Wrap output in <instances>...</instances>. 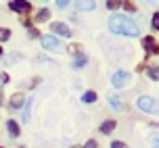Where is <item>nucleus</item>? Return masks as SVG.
<instances>
[{"instance_id": "obj_20", "label": "nucleus", "mask_w": 159, "mask_h": 148, "mask_svg": "<svg viewBox=\"0 0 159 148\" xmlns=\"http://www.w3.org/2000/svg\"><path fill=\"white\" fill-rule=\"evenodd\" d=\"M151 25H153V29H159V11L153 15V19H151Z\"/></svg>"}, {"instance_id": "obj_10", "label": "nucleus", "mask_w": 159, "mask_h": 148, "mask_svg": "<svg viewBox=\"0 0 159 148\" xmlns=\"http://www.w3.org/2000/svg\"><path fill=\"white\" fill-rule=\"evenodd\" d=\"M147 75H149L153 81H159V67H157V65L149 67V69H147Z\"/></svg>"}, {"instance_id": "obj_26", "label": "nucleus", "mask_w": 159, "mask_h": 148, "mask_svg": "<svg viewBox=\"0 0 159 148\" xmlns=\"http://www.w3.org/2000/svg\"><path fill=\"white\" fill-rule=\"evenodd\" d=\"M153 148H159V144H153Z\"/></svg>"}, {"instance_id": "obj_6", "label": "nucleus", "mask_w": 159, "mask_h": 148, "mask_svg": "<svg viewBox=\"0 0 159 148\" xmlns=\"http://www.w3.org/2000/svg\"><path fill=\"white\" fill-rule=\"evenodd\" d=\"M8 8L11 11H17V13H25V11H30V2H21V0H15V2H11L8 4Z\"/></svg>"}, {"instance_id": "obj_21", "label": "nucleus", "mask_w": 159, "mask_h": 148, "mask_svg": "<svg viewBox=\"0 0 159 148\" xmlns=\"http://www.w3.org/2000/svg\"><path fill=\"white\" fill-rule=\"evenodd\" d=\"M117 7H121V2H113V0L107 2V8H117Z\"/></svg>"}, {"instance_id": "obj_5", "label": "nucleus", "mask_w": 159, "mask_h": 148, "mask_svg": "<svg viewBox=\"0 0 159 148\" xmlns=\"http://www.w3.org/2000/svg\"><path fill=\"white\" fill-rule=\"evenodd\" d=\"M50 29L55 31V33H59V36H63V38H69V36H71V29H69L65 23H59V21L50 25Z\"/></svg>"}, {"instance_id": "obj_23", "label": "nucleus", "mask_w": 159, "mask_h": 148, "mask_svg": "<svg viewBox=\"0 0 159 148\" xmlns=\"http://www.w3.org/2000/svg\"><path fill=\"white\" fill-rule=\"evenodd\" d=\"M84 148H96V142H94V140L86 142V144H84Z\"/></svg>"}, {"instance_id": "obj_12", "label": "nucleus", "mask_w": 159, "mask_h": 148, "mask_svg": "<svg viewBox=\"0 0 159 148\" xmlns=\"http://www.w3.org/2000/svg\"><path fill=\"white\" fill-rule=\"evenodd\" d=\"M7 127H8V133H11L13 138H17V136H19V125H17L15 121H8Z\"/></svg>"}, {"instance_id": "obj_29", "label": "nucleus", "mask_w": 159, "mask_h": 148, "mask_svg": "<svg viewBox=\"0 0 159 148\" xmlns=\"http://www.w3.org/2000/svg\"><path fill=\"white\" fill-rule=\"evenodd\" d=\"M0 148H2V146H0Z\"/></svg>"}, {"instance_id": "obj_4", "label": "nucleus", "mask_w": 159, "mask_h": 148, "mask_svg": "<svg viewBox=\"0 0 159 148\" xmlns=\"http://www.w3.org/2000/svg\"><path fill=\"white\" fill-rule=\"evenodd\" d=\"M130 73H128V71H115V73H113V77H111V84L115 88H124V86H128V84H130Z\"/></svg>"}, {"instance_id": "obj_28", "label": "nucleus", "mask_w": 159, "mask_h": 148, "mask_svg": "<svg viewBox=\"0 0 159 148\" xmlns=\"http://www.w3.org/2000/svg\"><path fill=\"white\" fill-rule=\"evenodd\" d=\"M0 54H2V48H0Z\"/></svg>"}, {"instance_id": "obj_2", "label": "nucleus", "mask_w": 159, "mask_h": 148, "mask_svg": "<svg viewBox=\"0 0 159 148\" xmlns=\"http://www.w3.org/2000/svg\"><path fill=\"white\" fill-rule=\"evenodd\" d=\"M136 107L143 111V113H149V115H159V102H155L149 96H140L136 100Z\"/></svg>"}, {"instance_id": "obj_19", "label": "nucleus", "mask_w": 159, "mask_h": 148, "mask_svg": "<svg viewBox=\"0 0 159 148\" xmlns=\"http://www.w3.org/2000/svg\"><path fill=\"white\" fill-rule=\"evenodd\" d=\"M8 38H11V31L4 29V27H0V42H7Z\"/></svg>"}, {"instance_id": "obj_3", "label": "nucleus", "mask_w": 159, "mask_h": 148, "mask_svg": "<svg viewBox=\"0 0 159 148\" xmlns=\"http://www.w3.org/2000/svg\"><path fill=\"white\" fill-rule=\"evenodd\" d=\"M42 46L46 48V50H52V52H63L65 50L61 40L55 38V36H42Z\"/></svg>"}, {"instance_id": "obj_25", "label": "nucleus", "mask_w": 159, "mask_h": 148, "mask_svg": "<svg viewBox=\"0 0 159 148\" xmlns=\"http://www.w3.org/2000/svg\"><path fill=\"white\" fill-rule=\"evenodd\" d=\"M0 79H2V84H7V81H8V75H7V73H2V75H0Z\"/></svg>"}, {"instance_id": "obj_17", "label": "nucleus", "mask_w": 159, "mask_h": 148, "mask_svg": "<svg viewBox=\"0 0 159 148\" xmlns=\"http://www.w3.org/2000/svg\"><path fill=\"white\" fill-rule=\"evenodd\" d=\"M82 100H84V102H94L96 100V94L94 92H86L84 96H82Z\"/></svg>"}, {"instance_id": "obj_9", "label": "nucleus", "mask_w": 159, "mask_h": 148, "mask_svg": "<svg viewBox=\"0 0 159 148\" xmlns=\"http://www.w3.org/2000/svg\"><path fill=\"white\" fill-rule=\"evenodd\" d=\"M109 104H111L115 111H124V104H121V100L117 98V94H111V96H109Z\"/></svg>"}, {"instance_id": "obj_16", "label": "nucleus", "mask_w": 159, "mask_h": 148, "mask_svg": "<svg viewBox=\"0 0 159 148\" xmlns=\"http://www.w3.org/2000/svg\"><path fill=\"white\" fill-rule=\"evenodd\" d=\"M30 109H32V100H27V102H25L23 115H21V117H23V121H27V119H30Z\"/></svg>"}, {"instance_id": "obj_13", "label": "nucleus", "mask_w": 159, "mask_h": 148, "mask_svg": "<svg viewBox=\"0 0 159 148\" xmlns=\"http://www.w3.org/2000/svg\"><path fill=\"white\" fill-rule=\"evenodd\" d=\"M113 129H115V121H105V123L101 125V132L103 133H111Z\"/></svg>"}, {"instance_id": "obj_7", "label": "nucleus", "mask_w": 159, "mask_h": 148, "mask_svg": "<svg viewBox=\"0 0 159 148\" xmlns=\"http://www.w3.org/2000/svg\"><path fill=\"white\" fill-rule=\"evenodd\" d=\"M23 107V94H13V98H11V109H21Z\"/></svg>"}, {"instance_id": "obj_1", "label": "nucleus", "mask_w": 159, "mask_h": 148, "mask_svg": "<svg viewBox=\"0 0 159 148\" xmlns=\"http://www.w3.org/2000/svg\"><path fill=\"white\" fill-rule=\"evenodd\" d=\"M109 29L113 33H119V36H130V38H136L138 36V25H136V21H132L126 15H113L109 19Z\"/></svg>"}, {"instance_id": "obj_24", "label": "nucleus", "mask_w": 159, "mask_h": 148, "mask_svg": "<svg viewBox=\"0 0 159 148\" xmlns=\"http://www.w3.org/2000/svg\"><path fill=\"white\" fill-rule=\"evenodd\" d=\"M57 7H59V8H65V7H67V0H59V2H57Z\"/></svg>"}, {"instance_id": "obj_11", "label": "nucleus", "mask_w": 159, "mask_h": 148, "mask_svg": "<svg viewBox=\"0 0 159 148\" xmlns=\"http://www.w3.org/2000/svg\"><path fill=\"white\" fill-rule=\"evenodd\" d=\"M75 7H78L80 11H92V8L96 7V2H92V0H88V2H75Z\"/></svg>"}, {"instance_id": "obj_14", "label": "nucleus", "mask_w": 159, "mask_h": 148, "mask_svg": "<svg viewBox=\"0 0 159 148\" xmlns=\"http://www.w3.org/2000/svg\"><path fill=\"white\" fill-rule=\"evenodd\" d=\"M48 17H50V11H48V8H42L38 15H36V21H40V23H42V21H46Z\"/></svg>"}, {"instance_id": "obj_27", "label": "nucleus", "mask_w": 159, "mask_h": 148, "mask_svg": "<svg viewBox=\"0 0 159 148\" xmlns=\"http://www.w3.org/2000/svg\"><path fill=\"white\" fill-rule=\"evenodd\" d=\"M0 104H2V94H0Z\"/></svg>"}, {"instance_id": "obj_18", "label": "nucleus", "mask_w": 159, "mask_h": 148, "mask_svg": "<svg viewBox=\"0 0 159 148\" xmlns=\"http://www.w3.org/2000/svg\"><path fill=\"white\" fill-rule=\"evenodd\" d=\"M17 61H21V54H19V52H13V54H8L7 65H13V63H17Z\"/></svg>"}, {"instance_id": "obj_8", "label": "nucleus", "mask_w": 159, "mask_h": 148, "mask_svg": "<svg viewBox=\"0 0 159 148\" xmlns=\"http://www.w3.org/2000/svg\"><path fill=\"white\" fill-rule=\"evenodd\" d=\"M143 46H144V50H149V52H159L157 46H155V40H153V38H144V40H143Z\"/></svg>"}, {"instance_id": "obj_22", "label": "nucleus", "mask_w": 159, "mask_h": 148, "mask_svg": "<svg viewBox=\"0 0 159 148\" xmlns=\"http://www.w3.org/2000/svg\"><path fill=\"white\" fill-rule=\"evenodd\" d=\"M111 148H128L124 142H111Z\"/></svg>"}, {"instance_id": "obj_15", "label": "nucleus", "mask_w": 159, "mask_h": 148, "mask_svg": "<svg viewBox=\"0 0 159 148\" xmlns=\"http://www.w3.org/2000/svg\"><path fill=\"white\" fill-rule=\"evenodd\" d=\"M84 65H86V56L78 54V56H75V61H73V67H84Z\"/></svg>"}]
</instances>
